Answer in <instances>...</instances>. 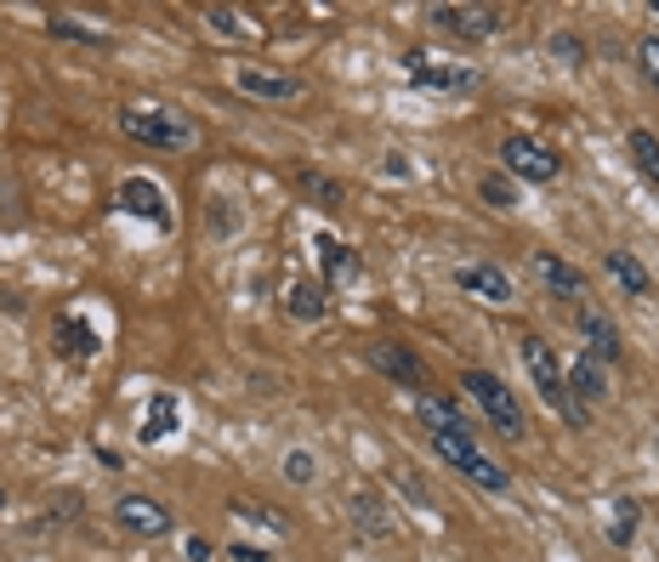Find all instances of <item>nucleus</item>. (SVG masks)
Listing matches in <instances>:
<instances>
[{
	"mask_svg": "<svg viewBox=\"0 0 659 562\" xmlns=\"http://www.w3.org/2000/svg\"><path fill=\"white\" fill-rule=\"evenodd\" d=\"M120 132L142 142V148H165V153H188L199 142L194 120L183 109H171V102H125L120 109Z\"/></svg>",
	"mask_w": 659,
	"mask_h": 562,
	"instance_id": "f257e3e1",
	"label": "nucleus"
},
{
	"mask_svg": "<svg viewBox=\"0 0 659 562\" xmlns=\"http://www.w3.org/2000/svg\"><path fill=\"white\" fill-rule=\"evenodd\" d=\"M523 364H529V380L540 387V398H546V403H551L569 426L586 432V403H574L569 375H563V364H557V352H551V341H546V336H523Z\"/></svg>",
	"mask_w": 659,
	"mask_h": 562,
	"instance_id": "f03ea898",
	"label": "nucleus"
},
{
	"mask_svg": "<svg viewBox=\"0 0 659 562\" xmlns=\"http://www.w3.org/2000/svg\"><path fill=\"white\" fill-rule=\"evenodd\" d=\"M461 387L484 403V415L495 421V432L506 444H518V438H529V421H523V409H518V398H512V387H506L500 375H489V370H467V380Z\"/></svg>",
	"mask_w": 659,
	"mask_h": 562,
	"instance_id": "7ed1b4c3",
	"label": "nucleus"
},
{
	"mask_svg": "<svg viewBox=\"0 0 659 562\" xmlns=\"http://www.w3.org/2000/svg\"><path fill=\"white\" fill-rule=\"evenodd\" d=\"M500 160H506L512 176H523V183H557V171H563V160H557L546 142H535V137H506Z\"/></svg>",
	"mask_w": 659,
	"mask_h": 562,
	"instance_id": "20e7f679",
	"label": "nucleus"
},
{
	"mask_svg": "<svg viewBox=\"0 0 659 562\" xmlns=\"http://www.w3.org/2000/svg\"><path fill=\"white\" fill-rule=\"evenodd\" d=\"M426 17H433L438 29H449V35H467V40H489V35L506 29L500 7H433Z\"/></svg>",
	"mask_w": 659,
	"mask_h": 562,
	"instance_id": "39448f33",
	"label": "nucleus"
},
{
	"mask_svg": "<svg viewBox=\"0 0 659 562\" xmlns=\"http://www.w3.org/2000/svg\"><path fill=\"white\" fill-rule=\"evenodd\" d=\"M114 523L132 528V534H148V540H160V534H171V511L160 500H148V495H125L114 505Z\"/></svg>",
	"mask_w": 659,
	"mask_h": 562,
	"instance_id": "423d86ee",
	"label": "nucleus"
},
{
	"mask_svg": "<svg viewBox=\"0 0 659 562\" xmlns=\"http://www.w3.org/2000/svg\"><path fill=\"white\" fill-rule=\"evenodd\" d=\"M120 204H125L132 216H148L160 234H171V211H165L160 183H148V176H125V183H120Z\"/></svg>",
	"mask_w": 659,
	"mask_h": 562,
	"instance_id": "0eeeda50",
	"label": "nucleus"
},
{
	"mask_svg": "<svg viewBox=\"0 0 659 562\" xmlns=\"http://www.w3.org/2000/svg\"><path fill=\"white\" fill-rule=\"evenodd\" d=\"M234 86L245 97H262V102H296L301 80L296 74H278V68H234Z\"/></svg>",
	"mask_w": 659,
	"mask_h": 562,
	"instance_id": "6e6552de",
	"label": "nucleus"
},
{
	"mask_svg": "<svg viewBox=\"0 0 659 562\" xmlns=\"http://www.w3.org/2000/svg\"><path fill=\"white\" fill-rule=\"evenodd\" d=\"M455 285H461L467 296H477V301H489V307L512 301V278H506L495 262H467L461 273H455Z\"/></svg>",
	"mask_w": 659,
	"mask_h": 562,
	"instance_id": "1a4fd4ad",
	"label": "nucleus"
},
{
	"mask_svg": "<svg viewBox=\"0 0 659 562\" xmlns=\"http://www.w3.org/2000/svg\"><path fill=\"white\" fill-rule=\"evenodd\" d=\"M370 364L382 370V375H393L398 387H426V370H421V358H415L410 347H403V341H375Z\"/></svg>",
	"mask_w": 659,
	"mask_h": 562,
	"instance_id": "9d476101",
	"label": "nucleus"
},
{
	"mask_svg": "<svg viewBox=\"0 0 659 562\" xmlns=\"http://www.w3.org/2000/svg\"><path fill=\"white\" fill-rule=\"evenodd\" d=\"M569 375V392H574V403H602L608 398V364L602 358H574V364L563 370Z\"/></svg>",
	"mask_w": 659,
	"mask_h": 562,
	"instance_id": "9b49d317",
	"label": "nucleus"
},
{
	"mask_svg": "<svg viewBox=\"0 0 659 562\" xmlns=\"http://www.w3.org/2000/svg\"><path fill=\"white\" fill-rule=\"evenodd\" d=\"M403 68H410V80H415V86H438V91H467V86H477V74L461 68V63H426V58H410Z\"/></svg>",
	"mask_w": 659,
	"mask_h": 562,
	"instance_id": "f8f14e48",
	"label": "nucleus"
},
{
	"mask_svg": "<svg viewBox=\"0 0 659 562\" xmlns=\"http://www.w3.org/2000/svg\"><path fill=\"white\" fill-rule=\"evenodd\" d=\"M535 273H540V285L557 290V296H586V278H580V267L557 262L551 250H535Z\"/></svg>",
	"mask_w": 659,
	"mask_h": 562,
	"instance_id": "ddd939ff",
	"label": "nucleus"
},
{
	"mask_svg": "<svg viewBox=\"0 0 659 562\" xmlns=\"http://www.w3.org/2000/svg\"><path fill=\"white\" fill-rule=\"evenodd\" d=\"M602 267L614 273L631 296H654V273H648V267H643L631 250H608V255H602Z\"/></svg>",
	"mask_w": 659,
	"mask_h": 562,
	"instance_id": "4468645a",
	"label": "nucleus"
},
{
	"mask_svg": "<svg viewBox=\"0 0 659 562\" xmlns=\"http://www.w3.org/2000/svg\"><path fill=\"white\" fill-rule=\"evenodd\" d=\"M171 432H176V398L154 392V398H148V409H142V432H137V438L142 444H160V438H171Z\"/></svg>",
	"mask_w": 659,
	"mask_h": 562,
	"instance_id": "2eb2a0df",
	"label": "nucleus"
},
{
	"mask_svg": "<svg viewBox=\"0 0 659 562\" xmlns=\"http://www.w3.org/2000/svg\"><path fill=\"white\" fill-rule=\"evenodd\" d=\"M319 262H324V278H330V285H341V278L359 273V255H352L341 239H330V234H319Z\"/></svg>",
	"mask_w": 659,
	"mask_h": 562,
	"instance_id": "dca6fc26",
	"label": "nucleus"
},
{
	"mask_svg": "<svg viewBox=\"0 0 659 562\" xmlns=\"http://www.w3.org/2000/svg\"><path fill=\"white\" fill-rule=\"evenodd\" d=\"M285 313H290V319H301V324H319V319L330 313V296H324L319 285H290Z\"/></svg>",
	"mask_w": 659,
	"mask_h": 562,
	"instance_id": "f3484780",
	"label": "nucleus"
},
{
	"mask_svg": "<svg viewBox=\"0 0 659 562\" xmlns=\"http://www.w3.org/2000/svg\"><path fill=\"white\" fill-rule=\"evenodd\" d=\"M580 329L592 336V358H602V364H614V358H620V329L608 324L602 313H580Z\"/></svg>",
	"mask_w": 659,
	"mask_h": 562,
	"instance_id": "a211bd4d",
	"label": "nucleus"
},
{
	"mask_svg": "<svg viewBox=\"0 0 659 562\" xmlns=\"http://www.w3.org/2000/svg\"><path fill=\"white\" fill-rule=\"evenodd\" d=\"M352 517H359V534H370V540H387V534H393L387 505L370 500V495H352Z\"/></svg>",
	"mask_w": 659,
	"mask_h": 562,
	"instance_id": "6ab92c4d",
	"label": "nucleus"
},
{
	"mask_svg": "<svg viewBox=\"0 0 659 562\" xmlns=\"http://www.w3.org/2000/svg\"><path fill=\"white\" fill-rule=\"evenodd\" d=\"M631 160H637V171L659 188V137L654 132H631Z\"/></svg>",
	"mask_w": 659,
	"mask_h": 562,
	"instance_id": "aec40b11",
	"label": "nucleus"
},
{
	"mask_svg": "<svg viewBox=\"0 0 659 562\" xmlns=\"http://www.w3.org/2000/svg\"><path fill=\"white\" fill-rule=\"evenodd\" d=\"M206 23H211V35H222V40H234V35H257V29H250V17H245V12H234V7H211V12H206Z\"/></svg>",
	"mask_w": 659,
	"mask_h": 562,
	"instance_id": "412c9836",
	"label": "nucleus"
},
{
	"mask_svg": "<svg viewBox=\"0 0 659 562\" xmlns=\"http://www.w3.org/2000/svg\"><path fill=\"white\" fill-rule=\"evenodd\" d=\"M52 35L58 40H80V46H109V29H86L80 17H52Z\"/></svg>",
	"mask_w": 659,
	"mask_h": 562,
	"instance_id": "4be33fe9",
	"label": "nucleus"
},
{
	"mask_svg": "<svg viewBox=\"0 0 659 562\" xmlns=\"http://www.w3.org/2000/svg\"><path fill=\"white\" fill-rule=\"evenodd\" d=\"M234 517H257L268 534H285V528H290V517H278V511H268V505H257V500H234Z\"/></svg>",
	"mask_w": 659,
	"mask_h": 562,
	"instance_id": "5701e85b",
	"label": "nucleus"
},
{
	"mask_svg": "<svg viewBox=\"0 0 659 562\" xmlns=\"http://www.w3.org/2000/svg\"><path fill=\"white\" fill-rule=\"evenodd\" d=\"M63 336H69L63 347H69L74 358H91V352H97V336H91V324H80V319H63Z\"/></svg>",
	"mask_w": 659,
	"mask_h": 562,
	"instance_id": "b1692460",
	"label": "nucleus"
},
{
	"mask_svg": "<svg viewBox=\"0 0 659 562\" xmlns=\"http://www.w3.org/2000/svg\"><path fill=\"white\" fill-rule=\"evenodd\" d=\"M477 193H484L495 211H512V204H518V188L506 183V176H484V183H477Z\"/></svg>",
	"mask_w": 659,
	"mask_h": 562,
	"instance_id": "393cba45",
	"label": "nucleus"
},
{
	"mask_svg": "<svg viewBox=\"0 0 659 562\" xmlns=\"http://www.w3.org/2000/svg\"><path fill=\"white\" fill-rule=\"evenodd\" d=\"M546 51H551V58H563L569 68H586V46H580L574 35H551V40H546Z\"/></svg>",
	"mask_w": 659,
	"mask_h": 562,
	"instance_id": "a878e982",
	"label": "nucleus"
},
{
	"mask_svg": "<svg viewBox=\"0 0 659 562\" xmlns=\"http://www.w3.org/2000/svg\"><path fill=\"white\" fill-rule=\"evenodd\" d=\"M637 540V500H620V517H614V546Z\"/></svg>",
	"mask_w": 659,
	"mask_h": 562,
	"instance_id": "bb28decb",
	"label": "nucleus"
},
{
	"mask_svg": "<svg viewBox=\"0 0 659 562\" xmlns=\"http://www.w3.org/2000/svg\"><path fill=\"white\" fill-rule=\"evenodd\" d=\"M313 472H319V466H313L308 449H290V454H285V477H290V483H313Z\"/></svg>",
	"mask_w": 659,
	"mask_h": 562,
	"instance_id": "cd10ccee",
	"label": "nucleus"
},
{
	"mask_svg": "<svg viewBox=\"0 0 659 562\" xmlns=\"http://www.w3.org/2000/svg\"><path fill=\"white\" fill-rule=\"evenodd\" d=\"M637 63H643V74L659 86V35H648L643 46H637Z\"/></svg>",
	"mask_w": 659,
	"mask_h": 562,
	"instance_id": "c85d7f7f",
	"label": "nucleus"
},
{
	"mask_svg": "<svg viewBox=\"0 0 659 562\" xmlns=\"http://www.w3.org/2000/svg\"><path fill=\"white\" fill-rule=\"evenodd\" d=\"M301 188H308L313 199H324V204H341V188L324 183V176H301Z\"/></svg>",
	"mask_w": 659,
	"mask_h": 562,
	"instance_id": "c756f323",
	"label": "nucleus"
},
{
	"mask_svg": "<svg viewBox=\"0 0 659 562\" xmlns=\"http://www.w3.org/2000/svg\"><path fill=\"white\" fill-rule=\"evenodd\" d=\"M211 557V540H188V562H206Z\"/></svg>",
	"mask_w": 659,
	"mask_h": 562,
	"instance_id": "7c9ffc66",
	"label": "nucleus"
},
{
	"mask_svg": "<svg viewBox=\"0 0 659 562\" xmlns=\"http://www.w3.org/2000/svg\"><path fill=\"white\" fill-rule=\"evenodd\" d=\"M234 562H268L262 551H250V546H234Z\"/></svg>",
	"mask_w": 659,
	"mask_h": 562,
	"instance_id": "2f4dec72",
	"label": "nucleus"
},
{
	"mask_svg": "<svg viewBox=\"0 0 659 562\" xmlns=\"http://www.w3.org/2000/svg\"><path fill=\"white\" fill-rule=\"evenodd\" d=\"M0 511H7V489H0Z\"/></svg>",
	"mask_w": 659,
	"mask_h": 562,
	"instance_id": "473e14b6",
	"label": "nucleus"
}]
</instances>
